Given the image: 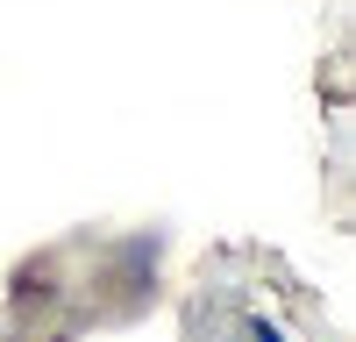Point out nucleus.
<instances>
[{"mask_svg":"<svg viewBox=\"0 0 356 342\" xmlns=\"http://www.w3.org/2000/svg\"><path fill=\"white\" fill-rule=\"evenodd\" d=\"M250 342H285V328H278V321H264V314H257V321H250Z\"/></svg>","mask_w":356,"mask_h":342,"instance_id":"f257e3e1","label":"nucleus"}]
</instances>
